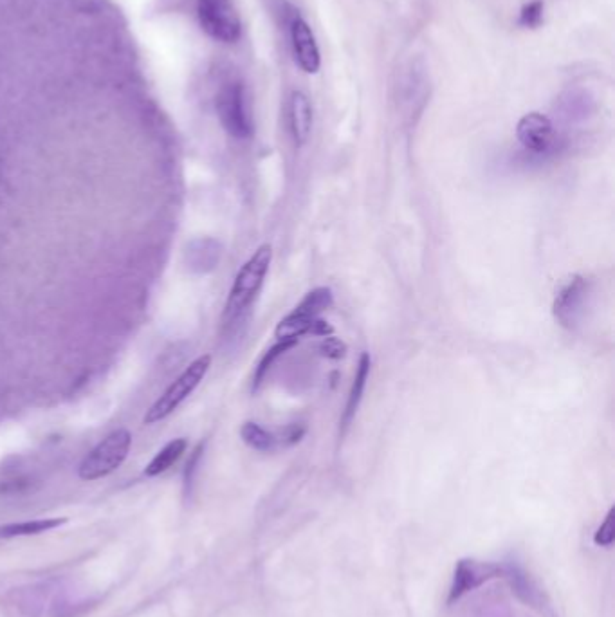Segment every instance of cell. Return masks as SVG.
I'll return each mask as SVG.
<instances>
[{"label": "cell", "mask_w": 615, "mask_h": 617, "mask_svg": "<svg viewBox=\"0 0 615 617\" xmlns=\"http://www.w3.org/2000/svg\"><path fill=\"white\" fill-rule=\"evenodd\" d=\"M516 136L520 143L534 154L549 152L556 143V134L552 121L540 112H529L522 120L518 121Z\"/></svg>", "instance_id": "9c48e42d"}, {"label": "cell", "mask_w": 615, "mask_h": 617, "mask_svg": "<svg viewBox=\"0 0 615 617\" xmlns=\"http://www.w3.org/2000/svg\"><path fill=\"white\" fill-rule=\"evenodd\" d=\"M132 448V433L127 428H120L107 435L94 450L85 455L78 475L82 480H98L118 470L129 457Z\"/></svg>", "instance_id": "3957f363"}, {"label": "cell", "mask_w": 615, "mask_h": 617, "mask_svg": "<svg viewBox=\"0 0 615 617\" xmlns=\"http://www.w3.org/2000/svg\"><path fill=\"white\" fill-rule=\"evenodd\" d=\"M202 448H204V446L201 444V446L193 452L192 459L186 464V471H184V488H186V491H190V486H192L193 473H195L197 466H199V461H201Z\"/></svg>", "instance_id": "7402d4cb"}, {"label": "cell", "mask_w": 615, "mask_h": 617, "mask_svg": "<svg viewBox=\"0 0 615 617\" xmlns=\"http://www.w3.org/2000/svg\"><path fill=\"white\" fill-rule=\"evenodd\" d=\"M505 571L495 563L477 562V560H460L453 576L450 590V603L462 598L469 590H475L487 581L504 576Z\"/></svg>", "instance_id": "ba28073f"}, {"label": "cell", "mask_w": 615, "mask_h": 617, "mask_svg": "<svg viewBox=\"0 0 615 617\" xmlns=\"http://www.w3.org/2000/svg\"><path fill=\"white\" fill-rule=\"evenodd\" d=\"M368 374H370V356L365 352V354H361L358 370H356V376H354V383H352V388H350L349 401H347L343 421H341L345 428L349 426L352 417L358 412L359 403H361L363 392H365V387H367Z\"/></svg>", "instance_id": "4fadbf2b"}, {"label": "cell", "mask_w": 615, "mask_h": 617, "mask_svg": "<svg viewBox=\"0 0 615 617\" xmlns=\"http://www.w3.org/2000/svg\"><path fill=\"white\" fill-rule=\"evenodd\" d=\"M543 20V2L534 0L525 4L524 10L520 13V26L524 28H538Z\"/></svg>", "instance_id": "d6986e66"}, {"label": "cell", "mask_w": 615, "mask_h": 617, "mask_svg": "<svg viewBox=\"0 0 615 617\" xmlns=\"http://www.w3.org/2000/svg\"><path fill=\"white\" fill-rule=\"evenodd\" d=\"M64 589L56 583H40L37 587L15 590L8 599L15 617H64L65 605L62 599Z\"/></svg>", "instance_id": "277c9868"}, {"label": "cell", "mask_w": 615, "mask_h": 617, "mask_svg": "<svg viewBox=\"0 0 615 617\" xmlns=\"http://www.w3.org/2000/svg\"><path fill=\"white\" fill-rule=\"evenodd\" d=\"M320 350H322L325 356H329V358H343L347 347H345L340 340H336L334 336H327V338H323Z\"/></svg>", "instance_id": "44dd1931"}, {"label": "cell", "mask_w": 615, "mask_h": 617, "mask_svg": "<svg viewBox=\"0 0 615 617\" xmlns=\"http://www.w3.org/2000/svg\"><path fill=\"white\" fill-rule=\"evenodd\" d=\"M298 341H278L275 347H271V349L267 350L266 354H264V358L260 360L258 363L257 370H255V378H253V390H258L260 385L264 383V379H266L267 372L271 369V365L275 363L276 358L278 356H282L285 350L291 349L294 347Z\"/></svg>", "instance_id": "ac0fdd59"}, {"label": "cell", "mask_w": 615, "mask_h": 617, "mask_svg": "<svg viewBox=\"0 0 615 617\" xmlns=\"http://www.w3.org/2000/svg\"><path fill=\"white\" fill-rule=\"evenodd\" d=\"M291 40H293L294 58L296 64L302 67L307 74H316L320 71V49L316 44L313 29L302 19L296 17L291 22Z\"/></svg>", "instance_id": "30bf717a"}, {"label": "cell", "mask_w": 615, "mask_h": 617, "mask_svg": "<svg viewBox=\"0 0 615 617\" xmlns=\"http://www.w3.org/2000/svg\"><path fill=\"white\" fill-rule=\"evenodd\" d=\"M197 15L202 29L215 40L224 44L239 40L242 22L233 0H199Z\"/></svg>", "instance_id": "8992f818"}, {"label": "cell", "mask_w": 615, "mask_h": 617, "mask_svg": "<svg viewBox=\"0 0 615 617\" xmlns=\"http://www.w3.org/2000/svg\"><path fill=\"white\" fill-rule=\"evenodd\" d=\"M334 304V296L329 287H316L311 293L303 298L300 304L294 307V313L303 314V316H311V318H320L323 311H327Z\"/></svg>", "instance_id": "2e32d148"}, {"label": "cell", "mask_w": 615, "mask_h": 617, "mask_svg": "<svg viewBox=\"0 0 615 617\" xmlns=\"http://www.w3.org/2000/svg\"><path fill=\"white\" fill-rule=\"evenodd\" d=\"M217 114L224 130L237 139H248L253 134L249 114L248 91L244 83L228 82L217 94Z\"/></svg>", "instance_id": "5b68a950"}, {"label": "cell", "mask_w": 615, "mask_h": 617, "mask_svg": "<svg viewBox=\"0 0 615 617\" xmlns=\"http://www.w3.org/2000/svg\"><path fill=\"white\" fill-rule=\"evenodd\" d=\"M67 520L65 518H40V520H29V522H20V524H8L0 527V538L8 540V538H20V536H35L53 531L56 527L64 525Z\"/></svg>", "instance_id": "9a60e30c"}, {"label": "cell", "mask_w": 615, "mask_h": 617, "mask_svg": "<svg viewBox=\"0 0 615 617\" xmlns=\"http://www.w3.org/2000/svg\"><path fill=\"white\" fill-rule=\"evenodd\" d=\"M614 515L615 509H610V513L606 515L605 522H603L601 527L597 529L596 536H594V542H596V545H601V547H610V545L614 544Z\"/></svg>", "instance_id": "ffe728a7"}, {"label": "cell", "mask_w": 615, "mask_h": 617, "mask_svg": "<svg viewBox=\"0 0 615 617\" xmlns=\"http://www.w3.org/2000/svg\"><path fill=\"white\" fill-rule=\"evenodd\" d=\"M240 437H242L244 443L248 444L249 448H253L257 452H273L278 446V439L275 435L267 432L266 428H262L260 424L253 423V421L242 424Z\"/></svg>", "instance_id": "e0dca14e"}, {"label": "cell", "mask_w": 615, "mask_h": 617, "mask_svg": "<svg viewBox=\"0 0 615 617\" xmlns=\"http://www.w3.org/2000/svg\"><path fill=\"white\" fill-rule=\"evenodd\" d=\"M210 367H212V356L210 354H204L201 358L190 363V367L184 370L183 374L175 379L170 387L166 388L165 394L148 408L143 423L156 424L166 419L168 415L174 414L175 410L183 405L188 397L192 396L195 388L201 385V381L208 374Z\"/></svg>", "instance_id": "7a4b0ae2"}, {"label": "cell", "mask_w": 615, "mask_h": 617, "mask_svg": "<svg viewBox=\"0 0 615 617\" xmlns=\"http://www.w3.org/2000/svg\"><path fill=\"white\" fill-rule=\"evenodd\" d=\"M289 125L293 134L294 143L303 147L313 130V107L309 98L302 91H294L289 102Z\"/></svg>", "instance_id": "7c38bea8"}, {"label": "cell", "mask_w": 615, "mask_h": 617, "mask_svg": "<svg viewBox=\"0 0 615 617\" xmlns=\"http://www.w3.org/2000/svg\"><path fill=\"white\" fill-rule=\"evenodd\" d=\"M590 295H592V282L588 278L581 275L570 278L554 298L552 311L556 322L569 331H576L587 313Z\"/></svg>", "instance_id": "52a82bcc"}, {"label": "cell", "mask_w": 615, "mask_h": 617, "mask_svg": "<svg viewBox=\"0 0 615 617\" xmlns=\"http://www.w3.org/2000/svg\"><path fill=\"white\" fill-rule=\"evenodd\" d=\"M186 450H188V441L183 439V437L170 441V443L166 444L163 450H159V452L156 453V457L150 461V464L145 468V475H147V477H159V475H163L165 471L170 470L175 462L183 457Z\"/></svg>", "instance_id": "5bb4252c"}, {"label": "cell", "mask_w": 615, "mask_h": 617, "mask_svg": "<svg viewBox=\"0 0 615 617\" xmlns=\"http://www.w3.org/2000/svg\"><path fill=\"white\" fill-rule=\"evenodd\" d=\"M305 334L314 336H332V327L322 318H311L303 314L291 313L276 325L275 336L278 341H298Z\"/></svg>", "instance_id": "8fae6325"}, {"label": "cell", "mask_w": 615, "mask_h": 617, "mask_svg": "<svg viewBox=\"0 0 615 617\" xmlns=\"http://www.w3.org/2000/svg\"><path fill=\"white\" fill-rule=\"evenodd\" d=\"M271 260H273V248L269 244H262L239 269L222 314L224 329H231L235 323H239L244 314L248 313L249 307L257 300L258 293L266 282Z\"/></svg>", "instance_id": "6da1fadb"}]
</instances>
